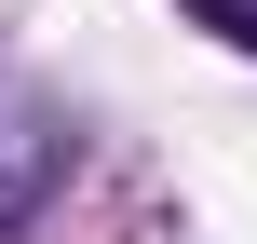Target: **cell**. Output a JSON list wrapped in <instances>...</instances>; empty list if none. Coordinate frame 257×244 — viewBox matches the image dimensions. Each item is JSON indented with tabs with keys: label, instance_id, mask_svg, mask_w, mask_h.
I'll use <instances>...</instances> for the list:
<instances>
[{
	"label": "cell",
	"instance_id": "1",
	"mask_svg": "<svg viewBox=\"0 0 257 244\" xmlns=\"http://www.w3.org/2000/svg\"><path fill=\"white\" fill-rule=\"evenodd\" d=\"M68 149H81V122H68L54 95H27V82H0V231H27V217L54 204V177H68Z\"/></svg>",
	"mask_w": 257,
	"mask_h": 244
},
{
	"label": "cell",
	"instance_id": "2",
	"mask_svg": "<svg viewBox=\"0 0 257 244\" xmlns=\"http://www.w3.org/2000/svg\"><path fill=\"white\" fill-rule=\"evenodd\" d=\"M176 14H203V27L230 41V54H257V0H176Z\"/></svg>",
	"mask_w": 257,
	"mask_h": 244
}]
</instances>
